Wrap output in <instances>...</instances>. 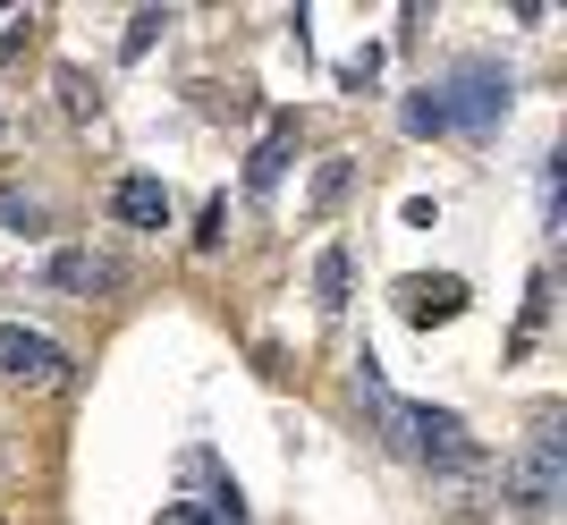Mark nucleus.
<instances>
[{"label":"nucleus","mask_w":567,"mask_h":525,"mask_svg":"<svg viewBox=\"0 0 567 525\" xmlns=\"http://www.w3.org/2000/svg\"><path fill=\"white\" fill-rule=\"evenodd\" d=\"M348 280H355L348 246H322V255H313V306H322V313H339V306H348Z\"/></svg>","instance_id":"obj_9"},{"label":"nucleus","mask_w":567,"mask_h":525,"mask_svg":"<svg viewBox=\"0 0 567 525\" xmlns=\"http://www.w3.org/2000/svg\"><path fill=\"white\" fill-rule=\"evenodd\" d=\"M162 25H169V9H136V18H127V34H118V51H127V60H144V51L162 43Z\"/></svg>","instance_id":"obj_12"},{"label":"nucleus","mask_w":567,"mask_h":525,"mask_svg":"<svg viewBox=\"0 0 567 525\" xmlns=\"http://www.w3.org/2000/svg\"><path fill=\"white\" fill-rule=\"evenodd\" d=\"M508 102H517V76L499 69V60H457L441 85L406 102V136H483V127L508 120Z\"/></svg>","instance_id":"obj_1"},{"label":"nucleus","mask_w":567,"mask_h":525,"mask_svg":"<svg viewBox=\"0 0 567 525\" xmlns=\"http://www.w3.org/2000/svg\"><path fill=\"white\" fill-rule=\"evenodd\" d=\"M69 373V348L51 331H25V322H0V382H25V390H43Z\"/></svg>","instance_id":"obj_4"},{"label":"nucleus","mask_w":567,"mask_h":525,"mask_svg":"<svg viewBox=\"0 0 567 525\" xmlns=\"http://www.w3.org/2000/svg\"><path fill=\"white\" fill-rule=\"evenodd\" d=\"M348 187H355V162H348V153H339V162H322V169H313V213H331Z\"/></svg>","instance_id":"obj_11"},{"label":"nucleus","mask_w":567,"mask_h":525,"mask_svg":"<svg viewBox=\"0 0 567 525\" xmlns=\"http://www.w3.org/2000/svg\"><path fill=\"white\" fill-rule=\"evenodd\" d=\"M153 525H220V517H213V508H204V501H178V508H162V517H153Z\"/></svg>","instance_id":"obj_15"},{"label":"nucleus","mask_w":567,"mask_h":525,"mask_svg":"<svg viewBox=\"0 0 567 525\" xmlns=\"http://www.w3.org/2000/svg\"><path fill=\"white\" fill-rule=\"evenodd\" d=\"M60 102H69V120H94L102 111V94L85 85V69H60Z\"/></svg>","instance_id":"obj_13"},{"label":"nucleus","mask_w":567,"mask_h":525,"mask_svg":"<svg viewBox=\"0 0 567 525\" xmlns=\"http://www.w3.org/2000/svg\"><path fill=\"white\" fill-rule=\"evenodd\" d=\"M399 313L415 322V331L457 322V313H466V280H457V271H406L399 280Z\"/></svg>","instance_id":"obj_5"},{"label":"nucleus","mask_w":567,"mask_h":525,"mask_svg":"<svg viewBox=\"0 0 567 525\" xmlns=\"http://www.w3.org/2000/svg\"><path fill=\"white\" fill-rule=\"evenodd\" d=\"M288 153H297V111H280V120L262 127V144L246 153V187H255V195H271V187L288 178Z\"/></svg>","instance_id":"obj_7"},{"label":"nucleus","mask_w":567,"mask_h":525,"mask_svg":"<svg viewBox=\"0 0 567 525\" xmlns=\"http://www.w3.org/2000/svg\"><path fill=\"white\" fill-rule=\"evenodd\" d=\"M51 288H60V297H94V288H111V262L85 255V246H60V255H51Z\"/></svg>","instance_id":"obj_8"},{"label":"nucleus","mask_w":567,"mask_h":525,"mask_svg":"<svg viewBox=\"0 0 567 525\" xmlns=\"http://www.w3.org/2000/svg\"><path fill=\"white\" fill-rule=\"evenodd\" d=\"M111 220H118V229H169V187H162V178H144V169H136V178H118V187H111Z\"/></svg>","instance_id":"obj_6"},{"label":"nucleus","mask_w":567,"mask_h":525,"mask_svg":"<svg viewBox=\"0 0 567 525\" xmlns=\"http://www.w3.org/2000/svg\"><path fill=\"white\" fill-rule=\"evenodd\" d=\"M0 229H18V238H43V204L25 187H0Z\"/></svg>","instance_id":"obj_10"},{"label":"nucleus","mask_w":567,"mask_h":525,"mask_svg":"<svg viewBox=\"0 0 567 525\" xmlns=\"http://www.w3.org/2000/svg\"><path fill=\"white\" fill-rule=\"evenodd\" d=\"M399 450L406 457H424V466H474V432H466V415H450V406H415L406 399V415H399Z\"/></svg>","instance_id":"obj_3"},{"label":"nucleus","mask_w":567,"mask_h":525,"mask_svg":"<svg viewBox=\"0 0 567 525\" xmlns=\"http://www.w3.org/2000/svg\"><path fill=\"white\" fill-rule=\"evenodd\" d=\"M559 492H567V432L543 424L517 457H508V501H517L525 517H543V508H559Z\"/></svg>","instance_id":"obj_2"},{"label":"nucleus","mask_w":567,"mask_h":525,"mask_svg":"<svg viewBox=\"0 0 567 525\" xmlns=\"http://www.w3.org/2000/svg\"><path fill=\"white\" fill-rule=\"evenodd\" d=\"M220 229H229V204H204V220H195V246L213 255V246H220Z\"/></svg>","instance_id":"obj_14"}]
</instances>
